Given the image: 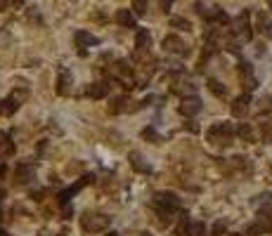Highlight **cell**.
Returning <instances> with one entry per match:
<instances>
[{
	"instance_id": "1",
	"label": "cell",
	"mask_w": 272,
	"mask_h": 236,
	"mask_svg": "<svg viewBox=\"0 0 272 236\" xmlns=\"http://www.w3.org/2000/svg\"><path fill=\"white\" fill-rule=\"evenodd\" d=\"M154 205H156V215L161 217V225H168L171 222V215L182 208V201L173 192H159L154 196Z\"/></svg>"
},
{
	"instance_id": "2",
	"label": "cell",
	"mask_w": 272,
	"mask_h": 236,
	"mask_svg": "<svg viewBox=\"0 0 272 236\" xmlns=\"http://www.w3.org/2000/svg\"><path fill=\"white\" fill-rule=\"evenodd\" d=\"M234 135H237V130L232 128V123H213L206 132V140L208 144H213L218 149H227L234 140Z\"/></svg>"
},
{
	"instance_id": "3",
	"label": "cell",
	"mask_w": 272,
	"mask_h": 236,
	"mask_svg": "<svg viewBox=\"0 0 272 236\" xmlns=\"http://www.w3.org/2000/svg\"><path fill=\"white\" fill-rule=\"evenodd\" d=\"M111 222V217L104 213H97V210H88L83 213L81 217V227H83V232H90V234H97V232H104Z\"/></svg>"
},
{
	"instance_id": "4",
	"label": "cell",
	"mask_w": 272,
	"mask_h": 236,
	"mask_svg": "<svg viewBox=\"0 0 272 236\" xmlns=\"http://www.w3.org/2000/svg\"><path fill=\"white\" fill-rule=\"evenodd\" d=\"M272 232V208H261L258 217H256V225H251L246 229V236H256V234H265Z\"/></svg>"
},
{
	"instance_id": "5",
	"label": "cell",
	"mask_w": 272,
	"mask_h": 236,
	"mask_svg": "<svg viewBox=\"0 0 272 236\" xmlns=\"http://www.w3.org/2000/svg\"><path fill=\"white\" fill-rule=\"evenodd\" d=\"M12 177H14V184H19V187H24V184H29L36 180V168H33V163H17L14 165V172H12Z\"/></svg>"
},
{
	"instance_id": "6",
	"label": "cell",
	"mask_w": 272,
	"mask_h": 236,
	"mask_svg": "<svg viewBox=\"0 0 272 236\" xmlns=\"http://www.w3.org/2000/svg\"><path fill=\"white\" fill-rule=\"evenodd\" d=\"M71 90H74V76L66 66H59V71H57V95L69 97Z\"/></svg>"
},
{
	"instance_id": "7",
	"label": "cell",
	"mask_w": 272,
	"mask_h": 236,
	"mask_svg": "<svg viewBox=\"0 0 272 236\" xmlns=\"http://www.w3.org/2000/svg\"><path fill=\"white\" fill-rule=\"evenodd\" d=\"M234 36L239 38L241 43H249L251 40V26H249V12H241L239 17L234 19Z\"/></svg>"
},
{
	"instance_id": "8",
	"label": "cell",
	"mask_w": 272,
	"mask_h": 236,
	"mask_svg": "<svg viewBox=\"0 0 272 236\" xmlns=\"http://www.w3.org/2000/svg\"><path fill=\"white\" fill-rule=\"evenodd\" d=\"M163 50L171 54H180V57H185L189 50H187V45L182 38H178V36H166L163 38Z\"/></svg>"
},
{
	"instance_id": "9",
	"label": "cell",
	"mask_w": 272,
	"mask_h": 236,
	"mask_svg": "<svg viewBox=\"0 0 272 236\" xmlns=\"http://www.w3.org/2000/svg\"><path fill=\"white\" fill-rule=\"evenodd\" d=\"M239 78H241V85H244L246 92H251V90H256V87H258V80H256L253 69H251L249 62H241V64H239Z\"/></svg>"
},
{
	"instance_id": "10",
	"label": "cell",
	"mask_w": 272,
	"mask_h": 236,
	"mask_svg": "<svg viewBox=\"0 0 272 236\" xmlns=\"http://www.w3.org/2000/svg\"><path fill=\"white\" fill-rule=\"evenodd\" d=\"M201 109H204L201 99L192 95V97H185V99H182V104H180V114H182V116H187V118H192V116H196Z\"/></svg>"
},
{
	"instance_id": "11",
	"label": "cell",
	"mask_w": 272,
	"mask_h": 236,
	"mask_svg": "<svg viewBox=\"0 0 272 236\" xmlns=\"http://www.w3.org/2000/svg\"><path fill=\"white\" fill-rule=\"evenodd\" d=\"M249 104H251V95H249V92H244L241 97H237V99L232 102V107H229L232 116H237V118L246 116V114H249Z\"/></svg>"
},
{
	"instance_id": "12",
	"label": "cell",
	"mask_w": 272,
	"mask_h": 236,
	"mask_svg": "<svg viewBox=\"0 0 272 236\" xmlns=\"http://www.w3.org/2000/svg\"><path fill=\"white\" fill-rule=\"evenodd\" d=\"M128 161H131L133 170L142 172V175H149V172H152V165L144 161V156H142L140 151H131V154H128Z\"/></svg>"
},
{
	"instance_id": "13",
	"label": "cell",
	"mask_w": 272,
	"mask_h": 236,
	"mask_svg": "<svg viewBox=\"0 0 272 236\" xmlns=\"http://www.w3.org/2000/svg\"><path fill=\"white\" fill-rule=\"evenodd\" d=\"M109 83L107 80H97V83H92V85H88L86 95L90 97V99H104V97L109 95Z\"/></svg>"
},
{
	"instance_id": "14",
	"label": "cell",
	"mask_w": 272,
	"mask_h": 236,
	"mask_svg": "<svg viewBox=\"0 0 272 236\" xmlns=\"http://www.w3.org/2000/svg\"><path fill=\"white\" fill-rule=\"evenodd\" d=\"M74 40H76V47H81V54H83V47H90V45L99 43L97 36H92V33H88V31H76L74 33Z\"/></svg>"
},
{
	"instance_id": "15",
	"label": "cell",
	"mask_w": 272,
	"mask_h": 236,
	"mask_svg": "<svg viewBox=\"0 0 272 236\" xmlns=\"http://www.w3.org/2000/svg\"><path fill=\"white\" fill-rule=\"evenodd\" d=\"M206 87H208V92H211L213 97H218V99H225V97H227V87L223 85L220 80H216V78H208Z\"/></svg>"
},
{
	"instance_id": "16",
	"label": "cell",
	"mask_w": 272,
	"mask_h": 236,
	"mask_svg": "<svg viewBox=\"0 0 272 236\" xmlns=\"http://www.w3.org/2000/svg\"><path fill=\"white\" fill-rule=\"evenodd\" d=\"M135 47L137 50H149L152 47V33L147 31V29H140L137 36H135Z\"/></svg>"
},
{
	"instance_id": "17",
	"label": "cell",
	"mask_w": 272,
	"mask_h": 236,
	"mask_svg": "<svg viewBox=\"0 0 272 236\" xmlns=\"http://www.w3.org/2000/svg\"><path fill=\"white\" fill-rule=\"evenodd\" d=\"M128 104H131V99H128L126 95L116 97V99L109 104V114H123V111H131V107H128Z\"/></svg>"
},
{
	"instance_id": "18",
	"label": "cell",
	"mask_w": 272,
	"mask_h": 236,
	"mask_svg": "<svg viewBox=\"0 0 272 236\" xmlns=\"http://www.w3.org/2000/svg\"><path fill=\"white\" fill-rule=\"evenodd\" d=\"M12 154H14V142L10 140V135H7V132H2V130H0V156H5V158H7V156H12Z\"/></svg>"
},
{
	"instance_id": "19",
	"label": "cell",
	"mask_w": 272,
	"mask_h": 236,
	"mask_svg": "<svg viewBox=\"0 0 272 236\" xmlns=\"http://www.w3.org/2000/svg\"><path fill=\"white\" fill-rule=\"evenodd\" d=\"M256 26H258V31H261L268 40H272V22H268V17H265L263 12L256 17Z\"/></svg>"
},
{
	"instance_id": "20",
	"label": "cell",
	"mask_w": 272,
	"mask_h": 236,
	"mask_svg": "<svg viewBox=\"0 0 272 236\" xmlns=\"http://www.w3.org/2000/svg\"><path fill=\"white\" fill-rule=\"evenodd\" d=\"M237 137H239L241 142H246V144H251V142L256 140V135H253V128H251L249 123H239V125H237Z\"/></svg>"
},
{
	"instance_id": "21",
	"label": "cell",
	"mask_w": 272,
	"mask_h": 236,
	"mask_svg": "<svg viewBox=\"0 0 272 236\" xmlns=\"http://www.w3.org/2000/svg\"><path fill=\"white\" fill-rule=\"evenodd\" d=\"M258 132H261V140L268 144L272 142V116L270 118H263L261 125H258Z\"/></svg>"
},
{
	"instance_id": "22",
	"label": "cell",
	"mask_w": 272,
	"mask_h": 236,
	"mask_svg": "<svg viewBox=\"0 0 272 236\" xmlns=\"http://www.w3.org/2000/svg\"><path fill=\"white\" fill-rule=\"evenodd\" d=\"M22 107V104H17L12 97H7V99H0V116H12L17 109Z\"/></svg>"
},
{
	"instance_id": "23",
	"label": "cell",
	"mask_w": 272,
	"mask_h": 236,
	"mask_svg": "<svg viewBox=\"0 0 272 236\" xmlns=\"http://www.w3.org/2000/svg\"><path fill=\"white\" fill-rule=\"evenodd\" d=\"M116 22L121 26H135V17H133L131 10H119L116 12Z\"/></svg>"
},
{
	"instance_id": "24",
	"label": "cell",
	"mask_w": 272,
	"mask_h": 236,
	"mask_svg": "<svg viewBox=\"0 0 272 236\" xmlns=\"http://www.w3.org/2000/svg\"><path fill=\"white\" fill-rule=\"evenodd\" d=\"M187 236H206V225L204 222H189Z\"/></svg>"
},
{
	"instance_id": "25",
	"label": "cell",
	"mask_w": 272,
	"mask_h": 236,
	"mask_svg": "<svg viewBox=\"0 0 272 236\" xmlns=\"http://www.w3.org/2000/svg\"><path fill=\"white\" fill-rule=\"evenodd\" d=\"M171 26H173V29H180V31H189V29H192V24L187 22V19H182V17H171Z\"/></svg>"
},
{
	"instance_id": "26",
	"label": "cell",
	"mask_w": 272,
	"mask_h": 236,
	"mask_svg": "<svg viewBox=\"0 0 272 236\" xmlns=\"http://www.w3.org/2000/svg\"><path fill=\"white\" fill-rule=\"evenodd\" d=\"M142 140H149L152 144H159V142H161V135H159L154 128H144L142 130Z\"/></svg>"
},
{
	"instance_id": "27",
	"label": "cell",
	"mask_w": 272,
	"mask_h": 236,
	"mask_svg": "<svg viewBox=\"0 0 272 236\" xmlns=\"http://www.w3.org/2000/svg\"><path fill=\"white\" fill-rule=\"evenodd\" d=\"M133 12H135L137 17H142V14L147 12V0H133Z\"/></svg>"
},
{
	"instance_id": "28",
	"label": "cell",
	"mask_w": 272,
	"mask_h": 236,
	"mask_svg": "<svg viewBox=\"0 0 272 236\" xmlns=\"http://www.w3.org/2000/svg\"><path fill=\"white\" fill-rule=\"evenodd\" d=\"M211 236H225V222H216V225H213V234Z\"/></svg>"
},
{
	"instance_id": "29",
	"label": "cell",
	"mask_w": 272,
	"mask_h": 236,
	"mask_svg": "<svg viewBox=\"0 0 272 236\" xmlns=\"http://www.w3.org/2000/svg\"><path fill=\"white\" fill-rule=\"evenodd\" d=\"M78 170H83V163H74V165L69 163V165H66V172H69V175H76Z\"/></svg>"
},
{
	"instance_id": "30",
	"label": "cell",
	"mask_w": 272,
	"mask_h": 236,
	"mask_svg": "<svg viewBox=\"0 0 272 236\" xmlns=\"http://www.w3.org/2000/svg\"><path fill=\"white\" fill-rule=\"evenodd\" d=\"M171 5H173V0H159V7H161L163 12L171 10Z\"/></svg>"
},
{
	"instance_id": "31",
	"label": "cell",
	"mask_w": 272,
	"mask_h": 236,
	"mask_svg": "<svg viewBox=\"0 0 272 236\" xmlns=\"http://www.w3.org/2000/svg\"><path fill=\"white\" fill-rule=\"evenodd\" d=\"M261 104H263V109H265V111H270V109H272V95L270 97H263Z\"/></svg>"
},
{
	"instance_id": "32",
	"label": "cell",
	"mask_w": 272,
	"mask_h": 236,
	"mask_svg": "<svg viewBox=\"0 0 272 236\" xmlns=\"http://www.w3.org/2000/svg\"><path fill=\"white\" fill-rule=\"evenodd\" d=\"M187 130H189V132H199V128H196L194 123H187Z\"/></svg>"
},
{
	"instance_id": "33",
	"label": "cell",
	"mask_w": 272,
	"mask_h": 236,
	"mask_svg": "<svg viewBox=\"0 0 272 236\" xmlns=\"http://www.w3.org/2000/svg\"><path fill=\"white\" fill-rule=\"evenodd\" d=\"M7 5H10V0H0V12L5 10V7H7Z\"/></svg>"
},
{
	"instance_id": "34",
	"label": "cell",
	"mask_w": 272,
	"mask_h": 236,
	"mask_svg": "<svg viewBox=\"0 0 272 236\" xmlns=\"http://www.w3.org/2000/svg\"><path fill=\"white\" fill-rule=\"evenodd\" d=\"M107 236H121L119 232H107Z\"/></svg>"
},
{
	"instance_id": "35",
	"label": "cell",
	"mask_w": 272,
	"mask_h": 236,
	"mask_svg": "<svg viewBox=\"0 0 272 236\" xmlns=\"http://www.w3.org/2000/svg\"><path fill=\"white\" fill-rule=\"evenodd\" d=\"M0 175H5V165L2 163H0Z\"/></svg>"
},
{
	"instance_id": "36",
	"label": "cell",
	"mask_w": 272,
	"mask_h": 236,
	"mask_svg": "<svg viewBox=\"0 0 272 236\" xmlns=\"http://www.w3.org/2000/svg\"><path fill=\"white\" fill-rule=\"evenodd\" d=\"M2 198H5V194H2V192H0V205H2Z\"/></svg>"
},
{
	"instance_id": "37",
	"label": "cell",
	"mask_w": 272,
	"mask_h": 236,
	"mask_svg": "<svg viewBox=\"0 0 272 236\" xmlns=\"http://www.w3.org/2000/svg\"><path fill=\"white\" fill-rule=\"evenodd\" d=\"M140 236H152V234H149V232H142V234Z\"/></svg>"
},
{
	"instance_id": "38",
	"label": "cell",
	"mask_w": 272,
	"mask_h": 236,
	"mask_svg": "<svg viewBox=\"0 0 272 236\" xmlns=\"http://www.w3.org/2000/svg\"><path fill=\"white\" fill-rule=\"evenodd\" d=\"M268 5H270V12H272V0H268Z\"/></svg>"
},
{
	"instance_id": "39",
	"label": "cell",
	"mask_w": 272,
	"mask_h": 236,
	"mask_svg": "<svg viewBox=\"0 0 272 236\" xmlns=\"http://www.w3.org/2000/svg\"><path fill=\"white\" fill-rule=\"evenodd\" d=\"M227 236H241V234H227Z\"/></svg>"
},
{
	"instance_id": "40",
	"label": "cell",
	"mask_w": 272,
	"mask_h": 236,
	"mask_svg": "<svg viewBox=\"0 0 272 236\" xmlns=\"http://www.w3.org/2000/svg\"><path fill=\"white\" fill-rule=\"evenodd\" d=\"M17 2H22V0H17Z\"/></svg>"
}]
</instances>
